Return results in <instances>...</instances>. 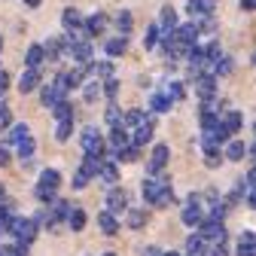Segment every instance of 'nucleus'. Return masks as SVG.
Listing matches in <instances>:
<instances>
[{
	"label": "nucleus",
	"instance_id": "f257e3e1",
	"mask_svg": "<svg viewBox=\"0 0 256 256\" xmlns=\"http://www.w3.org/2000/svg\"><path fill=\"white\" fill-rule=\"evenodd\" d=\"M140 196L146 204L152 208H168L174 202V183L168 174H158V177H144L140 183Z\"/></svg>",
	"mask_w": 256,
	"mask_h": 256
},
{
	"label": "nucleus",
	"instance_id": "f03ea898",
	"mask_svg": "<svg viewBox=\"0 0 256 256\" xmlns=\"http://www.w3.org/2000/svg\"><path fill=\"white\" fill-rule=\"evenodd\" d=\"M37 229H40V220L37 216H16L12 226H10V235L16 238L18 247L28 250V244H34V238H37Z\"/></svg>",
	"mask_w": 256,
	"mask_h": 256
},
{
	"label": "nucleus",
	"instance_id": "7ed1b4c3",
	"mask_svg": "<svg viewBox=\"0 0 256 256\" xmlns=\"http://www.w3.org/2000/svg\"><path fill=\"white\" fill-rule=\"evenodd\" d=\"M58 186H61V171L58 168H46L40 171V180L34 186V196L46 204V202H55L58 198Z\"/></svg>",
	"mask_w": 256,
	"mask_h": 256
},
{
	"label": "nucleus",
	"instance_id": "20e7f679",
	"mask_svg": "<svg viewBox=\"0 0 256 256\" xmlns=\"http://www.w3.org/2000/svg\"><path fill=\"white\" fill-rule=\"evenodd\" d=\"M80 146L86 156H94V158H104L107 152V144H104V134L98 132V125H86L82 134H80Z\"/></svg>",
	"mask_w": 256,
	"mask_h": 256
},
{
	"label": "nucleus",
	"instance_id": "39448f33",
	"mask_svg": "<svg viewBox=\"0 0 256 256\" xmlns=\"http://www.w3.org/2000/svg\"><path fill=\"white\" fill-rule=\"evenodd\" d=\"M70 202H64V198H55L49 210H43V222H46V229L49 232H58L64 222H68V214H70Z\"/></svg>",
	"mask_w": 256,
	"mask_h": 256
},
{
	"label": "nucleus",
	"instance_id": "423d86ee",
	"mask_svg": "<svg viewBox=\"0 0 256 256\" xmlns=\"http://www.w3.org/2000/svg\"><path fill=\"white\" fill-rule=\"evenodd\" d=\"M180 220L186 222V226H202V222L208 220V208H204V202H202V196H192L186 198V204H183V214H180Z\"/></svg>",
	"mask_w": 256,
	"mask_h": 256
},
{
	"label": "nucleus",
	"instance_id": "0eeeda50",
	"mask_svg": "<svg viewBox=\"0 0 256 256\" xmlns=\"http://www.w3.org/2000/svg\"><path fill=\"white\" fill-rule=\"evenodd\" d=\"M168 162H171V146H168V144H156L152 152H150V162H146V177L165 174Z\"/></svg>",
	"mask_w": 256,
	"mask_h": 256
},
{
	"label": "nucleus",
	"instance_id": "6e6552de",
	"mask_svg": "<svg viewBox=\"0 0 256 256\" xmlns=\"http://www.w3.org/2000/svg\"><path fill=\"white\" fill-rule=\"evenodd\" d=\"M128 208H132V196H128V189L110 186V189H107V210H110L113 216H119V214H125Z\"/></svg>",
	"mask_w": 256,
	"mask_h": 256
},
{
	"label": "nucleus",
	"instance_id": "1a4fd4ad",
	"mask_svg": "<svg viewBox=\"0 0 256 256\" xmlns=\"http://www.w3.org/2000/svg\"><path fill=\"white\" fill-rule=\"evenodd\" d=\"M192 82H196V98L202 104L216 98V76L214 74H198V76H192Z\"/></svg>",
	"mask_w": 256,
	"mask_h": 256
},
{
	"label": "nucleus",
	"instance_id": "9d476101",
	"mask_svg": "<svg viewBox=\"0 0 256 256\" xmlns=\"http://www.w3.org/2000/svg\"><path fill=\"white\" fill-rule=\"evenodd\" d=\"M198 238H202L204 244H220V241H226L229 235H226V226H222V222H216V220H204L202 226H198Z\"/></svg>",
	"mask_w": 256,
	"mask_h": 256
},
{
	"label": "nucleus",
	"instance_id": "9b49d317",
	"mask_svg": "<svg viewBox=\"0 0 256 256\" xmlns=\"http://www.w3.org/2000/svg\"><path fill=\"white\" fill-rule=\"evenodd\" d=\"M68 55L76 61V64H88L92 61V43L86 37H68Z\"/></svg>",
	"mask_w": 256,
	"mask_h": 256
},
{
	"label": "nucleus",
	"instance_id": "f8f14e48",
	"mask_svg": "<svg viewBox=\"0 0 256 256\" xmlns=\"http://www.w3.org/2000/svg\"><path fill=\"white\" fill-rule=\"evenodd\" d=\"M107 24H110V18H107V12H92V16H82V30H86V37H101L104 30H107Z\"/></svg>",
	"mask_w": 256,
	"mask_h": 256
},
{
	"label": "nucleus",
	"instance_id": "ddd939ff",
	"mask_svg": "<svg viewBox=\"0 0 256 256\" xmlns=\"http://www.w3.org/2000/svg\"><path fill=\"white\" fill-rule=\"evenodd\" d=\"M64 98H68V92H64L55 80H52L49 86H40V104H43V107L52 110V107H55L58 101H64Z\"/></svg>",
	"mask_w": 256,
	"mask_h": 256
},
{
	"label": "nucleus",
	"instance_id": "4468645a",
	"mask_svg": "<svg viewBox=\"0 0 256 256\" xmlns=\"http://www.w3.org/2000/svg\"><path fill=\"white\" fill-rule=\"evenodd\" d=\"M216 10V0H186V12L192 16V22L198 18H210Z\"/></svg>",
	"mask_w": 256,
	"mask_h": 256
},
{
	"label": "nucleus",
	"instance_id": "2eb2a0df",
	"mask_svg": "<svg viewBox=\"0 0 256 256\" xmlns=\"http://www.w3.org/2000/svg\"><path fill=\"white\" fill-rule=\"evenodd\" d=\"M61 28L68 30V37H76L80 30H82V12L76 6H68L61 12Z\"/></svg>",
	"mask_w": 256,
	"mask_h": 256
},
{
	"label": "nucleus",
	"instance_id": "dca6fc26",
	"mask_svg": "<svg viewBox=\"0 0 256 256\" xmlns=\"http://www.w3.org/2000/svg\"><path fill=\"white\" fill-rule=\"evenodd\" d=\"M152 134H156V119H152V116H146V122L134 128V134H132V146L144 150V146L152 140Z\"/></svg>",
	"mask_w": 256,
	"mask_h": 256
},
{
	"label": "nucleus",
	"instance_id": "f3484780",
	"mask_svg": "<svg viewBox=\"0 0 256 256\" xmlns=\"http://www.w3.org/2000/svg\"><path fill=\"white\" fill-rule=\"evenodd\" d=\"M43 86V74L34 70V68H24V74L18 76V92L22 94H30V92H37Z\"/></svg>",
	"mask_w": 256,
	"mask_h": 256
},
{
	"label": "nucleus",
	"instance_id": "a211bd4d",
	"mask_svg": "<svg viewBox=\"0 0 256 256\" xmlns=\"http://www.w3.org/2000/svg\"><path fill=\"white\" fill-rule=\"evenodd\" d=\"M222 146H226L222 150V158H229V162H241L244 156H253V146L244 140H226Z\"/></svg>",
	"mask_w": 256,
	"mask_h": 256
},
{
	"label": "nucleus",
	"instance_id": "6ab92c4d",
	"mask_svg": "<svg viewBox=\"0 0 256 256\" xmlns=\"http://www.w3.org/2000/svg\"><path fill=\"white\" fill-rule=\"evenodd\" d=\"M43 46V58L46 61H58L64 52H68V37H49L46 43H40Z\"/></svg>",
	"mask_w": 256,
	"mask_h": 256
},
{
	"label": "nucleus",
	"instance_id": "aec40b11",
	"mask_svg": "<svg viewBox=\"0 0 256 256\" xmlns=\"http://www.w3.org/2000/svg\"><path fill=\"white\" fill-rule=\"evenodd\" d=\"M86 74H92L94 80H110V76H116V68H113L110 58H104V61H88L86 64Z\"/></svg>",
	"mask_w": 256,
	"mask_h": 256
},
{
	"label": "nucleus",
	"instance_id": "412c9836",
	"mask_svg": "<svg viewBox=\"0 0 256 256\" xmlns=\"http://www.w3.org/2000/svg\"><path fill=\"white\" fill-rule=\"evenodd\" d=\"M220 125L226 128L229 138H232V134H238L241 128H244V113H241V110H226V113L220 116Z\"/></svg>",
	"mask_w": 256,
	"mask_h": 256
},
{
	"label": "nucleus",
	"instance_id": "4be33fe9",
	"mask_svg": "<svg viewBox=\"0 0 256 256\" xmlns=\"http://www.w3.org/2000/svg\"><path fill=\"white\" fill-rule=\"evenodd\" d=\"M158 30H162V34H171V30L180 24V16H177V10L174 6H162V12H158Z\"/></svg>",
	"mask_w": 256,
	"mask_h": 256
},
{
	"label": "nucleus",
	"instance_id": "5701e85b",
	"mask_svg": "<svg viewBox=\"0 0 256 256\" xmlns=\"http://www.w3.org/2000/svg\"><path fill=\"white\" fill-rule=\"evenodd\" d=\"M104 144H107L113 152H119L122 146H128V144H132V134H128L125 128L119 125V128H110V138H104Z\"/></svg>",
	"mask_w": 256,
	"mask_h": 256
},
{
	"label": "nucleus",
	"instance_id": "b1692460",
	"mask_svg": "<svg viewBox=\"0 0 256 256\" xmlns=\"http://www.w3.org/2000/svg\"><path fill=\"white\" fill-rule=\"evenodd\" d=\"M113 24L119 30V37H128V34H132V28H134V12L132 10H119L113 16Z\"/></svg>",
	"mask_w": 256,
	"mask_h": 256
},
{
	"label": "nucleus",
	"instance_id": "393cba45",
	"mask_svg": "<svg viewBox=\"0 0 256 256\" xmlns=\"http://www.w3.org/2000/svg\"><path fill=\"white\" fill-rule=\"evenodd\" d=\"M104 52H107V58L113 61V58H122L125 52H128V37H110L107 43H104Z\"/></svg>",
	"mask_w": 256,
	"mask_h": 256
},
{
	"label": "nucleus",
	"instance_id": "a878e982",
	"mask_svg": "<svg viewBox=\"0 0 256 256\" xmlns=\"http://www.w3.org/2000/svg\"><path fill=\"white\" fill-rule=\"evenodd\" d=\"M146 220H150V214H146L144 208H128V210H125V226H128V229H144Z\"/></svg>",
	"mask_w": 256,
	"mask_h": 256
},
{
	"label": "nucleus",
	"instance_id": "bb28decb",
	"mask_svg": "<svg viewBox=\"0 0 256 256\" xmlns=\"http://www.w3.org/2000/svg\"><path fill=\"white\" fill-rule=\"evenodd\" d=\"M232 70H235V58L226 55V52H222V55L210 64V74H214V76H229Z\"/></svg>",
	"mask_w": 256,
	"mask_h": 256
},
{
	"label": "nucleus",
	"instance_id": "cd10ccee",
	"mask_svg": "<svg viewBox=\"0 0 256 256\" xmlns=\"http://www.w3.org/2000/svg\"><path fill=\"white\" fill-rule=\"evenodd\" d=\"M98 177H101L104 183L116 186V180H119V165L113 162V158H101V168H98Z\"/></svg>",
	"mask_w": 256,
	"mask_h": 256
},
{
	"label": "nucleus",
	"instance_id": "c85d7f7f",
	"mask_svg": "<svg viewBox=\"0 0 256 256\" xmlns=\"http://www.w3.org/2000/svg\"><path fill=\"white\" fill-rule=\"evenodd\" d=\"M46 58H43V46L40 43H30L28 49H24V68H34V70H40V64H43Z\"/></svg>",
	"mask_w": 256,
	"mask_h": 256
},
{
	"label": "nucleus",
	"instance_id": "c756f323",
	"mask_svg": "<svg viewBox=\"0 0 256 256\" xmlns=\"http://www.w3.org/2000/svg\"><path fill=\"white\" fill-rule=\"evenodd\" d=\"M24 138H30V128L24 122H12L10 125V134H6V146H18Z\"/></svg>",
	"mask_w": 256,
	"mask_h": 256
},
{
	"label": "nucleus",
	"instance_id": "7c9ffc66",
	"mask_svg": "<svg viewBox=\"0 0 256 256\" xmlns=\"http://www.w3.org/2000/svg\"><path fill=\"white\" fill-rule=\"evenodd\" d=\"M238 256H256V235H253V229H247V232H241V238H238V250H235Z\"/></svg>",
	"mask_w": 256,
	"mask_h": 256
},
{
	"label": "nucleus",
	"instance_id": "2f4dec72",
	"mask_svg": "<svg viewBox=\"0 0 256 256\" xmlns=\"http://www.w3.org/2000/svg\"><path fill=\"white\" fill-rule=\"evenodd\" d=\"M146 122V113L140 110V107H132V110H125L122 113V128L128 132V128H138V125H144Z\"/></svg>",
	"mask_w": 256,
	"mask_h": 256
},
{
	"label": "nucleus",
	"instance_id": "473e14b6",
	"mask_svg": "<svg viewBox=\"0 0 256 256\" xmlns=\"http://www.w3.org/2000/svg\"><path fill=\"white\" fill-rule=\"evenodd\" d=\"M162 92L168 94V101H171V104H177V101L186 98V82H180V80H168Z\"/></svg>",
	"mask_w": 256,
	"mask_h": 256
},
{
	"label": "nucleus",
	"instance_id": "72a5a7b5",
	"mask_svg": "<svg viewBox=\"0 0 256 256\" xmlns=\"http://www.w3.org/2000/svg\"><path fill=\"white\" fill-rule=\"evenodd\" d=\"M171 107H174V104L168 101V94H165L162 88H158V92H152V94H150V110H152V113H168Z\"/></svg>",
	"mask_w": 256,
	"mask_h": 256
},
{
	"label": "nucleus",
	"instance_id": "f704fd0d",
	"mask_svg": "<svg viewBox=\"0 0 256 256\" xmlns=\"http://www.w3.org/2000/svg\"><path fill=\"white\" fill-rule=\"evenodd\" d=\"M98 229H101L104 235H116V232H119V220H116L110 210H101V214H98Z\"/></svg>",
	"mask_w": 256,
	"mask_h": 256
},
{
	"label": "nucleus",
	"instance_id": "c9c22d12",
	"mask_svg": "<svg viewBox=\"0 0 256 256\" xmlns=\"http://www.w3.org/2000/svg\"><path fill=\"white\" fill-rule=\"evenodd\" d=\"M138 158H140V150L132 146V144L122 146L119 152H113V162H116V165H128V162H138Z\"/></svg>",
	"mask_w": 256,
	"mask_h": 256
},
{
	"label": "nucleus",
	"instance_id": "e433bc0d",
	"mask_svg": "<svg viewBox=\"0 0 256 256\" xmlns=\"http://www.w3.org/2000/svg\"><path fill=\"white\" fill-rule=\"evenodd\" d=\"M74 138V119H61V122H55V140L58 144H68Z\"/></svg>",
	"mask_w": 256,
	"mask_h": 256
},
{
	"label": "nucleus",
	"instance_id": "4c0bfd02",
	"mask_svg": "<svg viewBox=\"0 0 256 256\" xmlns=\"http://www.w3.org/2000/svg\"><path fill=\"white\" fill-rule=\"evenodd\" d=\"M80 88H82V101H86V104H94V101L101 98V82H98V80H88V82H82Z\"/></svg>",
	"mask_w": 256,
	"mask_h": 256
},
{
	"label": "nucleus",
	"instance_id": "58836bf2",
	"mask_svg": "<svg viewBox=\"0 0 256 256\" xmlns=\"http://www.w3.org/2000/svg\"><path fill=\"white\" fill-rule=\"evenodd\" d=\"M68 229H74V232H82L86 229V210L82 208H70V214H68Z\"/></svg>",
	"mask_w": 256,
	"mask_h": 256
},
{
	"label": "nucleus",
	"instance_id": "ea45409f",
	"mask_svg": "<svg viewBox=\"0 0 256 256\" xmlns=\"http://www.w3.org/2000/svg\"><path fill=\"white\" fill-rule=\"evenodd\" d=\"M158 37H162V30H158V24L152 22V24H146V30H144V49L150 52V49H156L158 46Z\"/></svg>",
	"mask_w": 256,
	"mask_h": 256
},
{
	"label": "nucleus",
	"instance_id": "a19ab883",
	"mask_svg": "<svg viewBox=\"0 0 256 256\" xmlns=\"http://www.w3.org/2000/svg\"><path fill=\"white\" fill-rule=\"evenodd\" d=\"M204 250H208V244L198 238V232H192V235L186 238V253H189V256H204Z\"/></svg>",
	"mask_w": 256,
	"mask_h": 256
},
{
	"label": "nucleus",
	"instance_id": "79ce46f5",
	"mask_svg": "<svg viewBox=\"0 0 256 256\" xmlns=\"http://www.w3.org/2000/svg\"><path fill=\"white\" fill-rule=\"evenodd\" d=\"M52 119L55 122H61V119H74V104L64 98V101H58L55 107H52Z\"/></svg>",
	"mask_w": 256,
	"mask_h": 256
},
{
	"label": "nucleus",
	"instance_id": "37998d69",
	"mask_svg": "<svg viewBox=\"0 0 256 256\" xmlns=\"http://www.w3.org/2000/svg\"><path fill=\"white\" fill-rule=\"evenodd\" d=\"M16 152H18L22 162H24V158H34V152H37V140H34V138H24V140L16 146Z\"/></svg>",
	"mask_w": 256,
	"mask_h": 256
},
{
	"label": "nucleus",
	"instance_id": "c03bdc74",
	"mask_svg": "<svg viewBox=\"0 0 256 256\" xmlns=\"http://www.w3.org/2000/svg\"><path fill=\"white\" fill-rule=\"evenodd\" d=\"M101 94H104V98L113 104V101H116V94H119V80H116V76L104 80V82H101Z\"/></svg>",
	"mask_w": 256,
	"mask_h": 256
},
{
	"label": "nucleus",
	"instance_id": "a18cd8bd",
	"mask_svg": "<svg viewBox=\"0 0 256 256\" xmlns=\"http://www.w3.org/2000/svg\"><path fill=\"white\" fill-rule=\"evenodd\" d=\"M104 122H107L110 128H119V125H122V110H119L116 104H110L107 113H104Z\"/></svg>",
	"mask_w": 256,
	"mask_h": 256
},
{
	"label": "nucleus",
	"instance_id": "49530a36",
	"mask_svg": "<svg viewBox=\"0 0 256 256\" xmlns=\"http://www.w3.org/2000/svg\"><path fill=\"white\" fill-rule=\"evenodd\" d=\"M12 125V110L4 104V101H0V128H4V132H6V128Z\"/></svg>",
	"mask_w": 256,
	"mask_h": 256
},
{
	"label": "nucleus",
	"instance_id": "de8ad7c7",
	"mask_svg": "<svg viewBox=\"0 0 256 256\" xmlns=\"http://www.w3.org/2000/svg\"><path fill=\"white\" fill-rule=\"evenodd\" d=\"M12 162V152H10V146L6 144H0V168H6Z\"/></svg>",
	"mask_w": 256,
	"mask_h": 256
},
{
	"label": "nucleus",
	"instance_id": "09e8293b",
	"mask_svg": "<svg viewBox=\"0 0 256 256\" xmlns=\"http://www.w3.org/2000/svg\"><path fill=\"white\" fill-rule=\"evenodd\" d=\"M6 88H10V74L0 68V98H4V92H6Z\"/></svg>",
	"mask_w": 256,
	"mask_h": 256
},
{
	"label": "nucleus",
	"instance_id": "8fccbe9b",
	"mask_svg": "<svg viewBox=\"0 0 256 256\" xmlns=\"http://www.w3.org/2000/svg\"><path fill=\"white\" fill-rule=\"evenodd\" d=\"M204 165H208V168H220V165H222V156H208Z\"/></svg>",
	"mask_w": 256,
	"mask_h": 256
},
{
	"label": "nucleus",
	"instance_id": "3c124183",
	"mask_svg": "<svg viewBox=\"0 0 256 256\" xmlns=\"http://www.w3.org/2000/svg\"><path fill=\"white\" fill-rule=\"evenodd\" d=\"M238 6H241L244 12H253V6H256V0H238Z\"/></svg>",
	"mask_w": 256,
	"mask_h": 256
},
{
	"label": "nucleus",
	"instance_id": "603ef678",
	"mask_svg": "<svg viewBox=\"0 0 256 256\" xmlns=\"http://www.w3.org/2000/svg\"><path fill=\"white\" fill-rule=\"evenodd\" d=\"M4 204H10V198H6V186L0 183V208H4Z\"/></svg>",
	"mask_w": 256,
	"mask_h": 256
},
{
	"label": "nucleus",
	"instance_id": "864d4df0",
	"mask_svg": "<svg viewBox=\"0 0 256 256\" xmlns=\"http://www.w3.org/2000/svg\"><path fill=\"white\" fill-rule=\"evenodd\" d=\"M22 4H24V6H28V10H37V6H40V4H43V0H22Z\"/></svg>",
	"mask_w": 256,
	"mask_h": 256
},
{
	"label": "nucleus",
	"instance_id": "5fc2aeb1",
	"mask_svg": "<svg viewBox=\"0 0 256 256\" xmlns=\"http://www.w3.org/2000/svg\"><path fill=\"white\" fill-rule=\"evenodd\" d=\"M140 256H162V250H156V247H146Z\"/></svg>",
	"mask_w": 256,
	"mask_h": 256
},
{
	"label": "nucleus",
	"instance_id": "6e6d98bb",
	"mask_svg": "<svg viewBox=\"0 0 256 256\" xmlns=\"http://www.w3.org/2000/svg\"><path fill=\"white\" fill-rule=\"evenodd\" d=\"M162 256H183V253H177V250H168V253H162Z\"/></svg>",
	"mask_w": 256,
	"mask_h": 256
},
{
	"label": "nucleus",
	"instance_id": "4d7b16f0",
	"mask_svg": "<svg viewBox=\"0 0 256 256\" xmlns=\"http://www.w3.org/2000/svg\"><path fill=\"white\" fill-rule=\"evenodd\" d=\"M0 52H4V37H0Z\"/></svg>",
	"mask_w": 256,
	"mask_h": 256
},
{
	"label": "nucleus",
	"instance_id": "13d9d810",
	"mask_svg": "<svg viewBox=\"0 0 256 256\" xmlns=\"http://www.w3.org/2000/svg\"><path fill=\"white\" fill-rule=\"evenodd\" d=\"M101 256H116V253H101Z\"/></svg>",
	"mask_w": 256,
	"mask_h": 256
}]
</instances>
